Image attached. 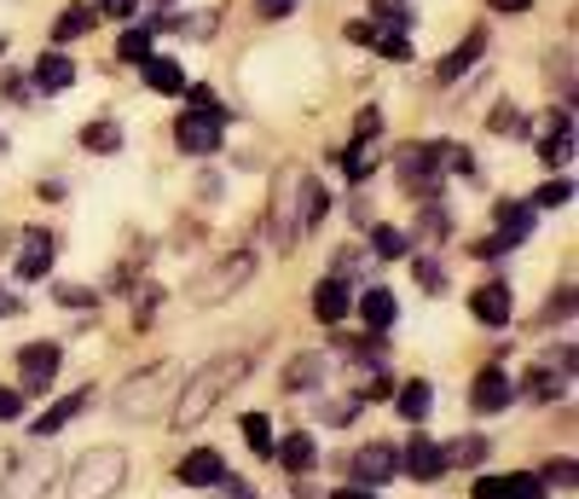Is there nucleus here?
Wrapping results in <instances>:
<instances>
[{
    "label": "nucleus",
    "instance_id": "nucleus-41",
    "mask_svg": "<svg viewBox=\"0 0 579 499\" xmlns=\"http://www.w3.org/2000/svg\"><path fill=\"white\" fill-rule=\"evenodd\" d=\"M53 296H59V308H76V314H88V308H99V296H93L88 285H59Z\"/></svg>",
    "mask_w": 579,
    "mask_h": 499
},
{
    "label": "nucleus",
    "instance_id": "nucleus-30",
    "mask_svg": "<svg viewBox=\"0 0 579 499\" xmlns=\"http://www.w3.org/2000/svg\"><path fill=\"white\" fill-rule=\"evenodd\" d=\"M116 59H128V64H145L151 59V29H123V41H116Z\"/></svg>",
    "mask_w": 579,
    "mask_h": 499
},
{
    "label": "nucleus",
    "instance_id": "nucleus-53",
    "mask_svg": "<svg viewBox=\"0 0 579 499\" xmlns=\"http://www.w3.org/2000/svg\"><path fill=\"white\" fill-rule=\"evenodd\" d=\"M487 7H492V12H527L533 0H487Z\"/></svg>",
    "mask_w": 579,
    "mask_h": 499
},
{
    "label": "nucleus",
    "instance_id": "nucleus-51",
    "mask_svg": "<svg viewBox=\"0 0 579 499\" xmlns=\"http://www.w3.org/2000/svg\"><path fill=\"white\" fill-rule=\"evenodd\" d=\"M475 499H510L504 494V476H481V482H475Z\"/></svg>",
    "mask_w": 579,
    "mask_h": 499
},
{
    "label": "nucleus",
    "instance_id": "nucleus-7",
    "mask_svg": "<svg viewBox=\"0 0 579 499\" xmlns=\"http://www.w3.org/2000/svg\"><path fill=\"white\" fill-rule=\"evenodd\" d=\"M59 366H64L59 343H24V348H18L24 395H47V384H53V378H59Z\"/></svg>",
    "mask_w": 579,
    "mask_h": 499
},
{
    "label": "nucleus",
    "instance_id": "nucleus-37",
    "mask_svg": "<svg viewBox=\"0 0 579 499\" xmlns=\"http://www.w3.org/2000/svg\"><path fill=\"white\" fill-rule=\"evenodd\" d=\"M440 163H447V175H475V152H469V145H447V140H440Z\"/></svg>",
    "mask_w": 579,
    "mask_h": 499
},
{
    "label": "nucleus",
    "instance_id": "nucleus-31",
    "mask_svg": "<svg viewBox=\"0 0 579 499\" xmlns=\"http://www.w3.org/2000/svg\"><path fill=\"white\" fill-rule=\"evenodd\" d=\"M244 442H249L261 459H272V424L261 419V412H244Z\"/></svg>",
    "mask_w": 579,
    "mask_h": 499
},
{
    "label": "nucleus",
    "instance_id": "nucleus-43",
    "mask_svg": "<svg viewBox=\"0 0 579 499\" xmlns=\"http://www.w3.org/2000/svg\"><path fill=\"white\" fill-rule=\"evenodd\" d=\"M343 169H348V180H353V187H360V180L371 175V140H360V145H353V152L343 157Z\"/></svg>",
    "mask_w": 579,
    "mask_h": 499
},
{
    "label": "nucleus",
    "instance_id": "nucleus-20",
    "mask_svg": "<svg viewBox=\"0 0 579 499\" xmlns=\"http://www.w3.org/2000/svg\"><path fill=\"white\" fill-rule=\"evenodd\" d=\"M325 372H331L325 355H301L284 366V389H313V384H325Z\"/></svg>",
    "mask_w": 579,
    "mask_h": 499
},
{
    "label": "nucleus",
    "instance_id": "nucleus-36",
    "mask_svg": "<svg viewBox=\"0 0 579 499\" xmlns=\"http://www.w3.org/2000/svg\"><path fill=\"white\" fill-rule=\"evenodd\" d=\"M215 12H192V18H175V24H168V29H180V36H192V41H209L215 36Z\"/></svg>",
    "mask_w": 579,
    "mask_h": 499
},
{
    "label": "nucleus",
    "instance_id": "nucleus-4",
    "mask_svg": "<svg viewBox=\"0 0 579 499\" xmlns=\"http://www.w3.org/2000/svg\"><path fill=\"white\" fill-rule=\"evenodd\" d=\"M53 476H59L53 453H24L7 476H0V499H41L53 488Z\"/></svg>",
    "mask_w": 579,
    "mask_h": 499
},
{
    "label": "nucleus",
    "instance_id": "nucleus-47",
    "mask_svg": "<svg viewBox=\"0 0 579 499\" xmlns=\"http://www.w3.org/2000/svg\"><path fill=\"white\" fill-rule=\"evenodd\" d=\"M568 314H574V285H562L551 296V314H544V320H568Z\"/></svg>",
    "mask_w": 579,
    "mask_h": 499
},
{
    "label": "nucleus",
    "instance_id": "nucleus-44",
    "mask_svg": "<svg viewBox=\"0 0 579 499\" xmlns=\"http://www.w3.org/2000/svg\"><path fill=\"white\" fill-rule=\"evenodd\" d=\"M447 232H452L447 209H440V204H429V209H423V239H447Z\"/></svg>",
    "mask_w": 579,
    "mask_h": 499
},
{
    "label": "nucleus",
    "instance_id": "nucleus-57",
    "mask_svg": "<svg viewBox=\"0 0 579 499\" xmlns=\"http://www.w3.org/2000/svg\"><path fill=\"white\" fill-rule=\"evenodd\" d=\"M157 7H168V0H157Z\"/></svg>",
    "mask_w": 579,
    "mask_h": 499
},
{
    "label": "nucleus",
    "instance_id": "nucleus-29",
    "mask_svg": "<svg viewBox=\"0 0 579 499\" xmlns=\"http://www.w3.org/2000/svg\"><path fill=\"white\" fill-rule=\"evenodd\" d=\"M487 128H492V135H504V140H522V135H527V116L504 99V105H492V123H487Z\"/></svg>",
    "mask_w": 579,
    "mask_h": 499
},
{
    "label": "nucleus",
    "instance_id": "nucleus-48",
    "mask_svg": "<svg viewBox=\"0 0 579 499\" xmlns=\"http://www.w3.org/2000/svg\"><path fill=\"white\" fill-rule=\"evenodd\" d=\"M544 482H551V488H574V459H556L551 471H544Z\"/></svg>",
    "mask_w": 579,
    "mask_h": 499
},
{
    "label": "nucleus",
    "instance_id": "nucleus-52",
    "mask_svg": "<svg viewBox=\"0 0 579 499\" xmlns=\"http://www.w3.org/2000/svg\"><path fill=\"white\" fill-rule=\"evenodd\" d=\"M371 36H377V24H365V18L348 24V41H353V47H371Z\"/></svg>",
    "mask_w": 579,
    "mask_h": 499
},
{
    "label": "nucleus",
    "instance_id": "nucleus-1",
    "mask_svg": "<svg viewBox=\"0 0 579 499\" xmlns=\"http://www.w3.org/2000/svg\"><path fill=\"white\" fill-rule=\"evenodd\" d=\"M244 372H249V355H215V360H203L197 372L180 384V395H175V412H168V424H175V430H192V424H203V419L215 412L220 395H232L237 384H244Z\"/></svg>",
    "mask_w": 579,
    "mask_h": 499
},
{
    "label": "nucleus",
    "instance_id": "nucleus-56",
    "mask_svg": "<svg viewBox=\"0 0 579 499\" xmlns=\"http://www.w3.org/2000/svg\"><path fill=\"white\" fill-rule=\"evenodd\" d=\"M0 53H7V41H0Z\"/></svg>",
    "mask_w": 579,
    "mask_h": 499
},
{
    "label": "nucleus",
    "instance_id": "nucleus-18",
    "mask_svg": "<svg viewBox=\"0 0 579 499\" xmlns=\"http://www.w3.org/2000/svg\"><path fill=\"white\" fill-rule=\"evenodd\" d=\"M313 314H319L325 325L343 320V314H348V285H343V279H319V291H313Z\"/></svg>",
    "mask_w": 579,
    "mask_h": 499
},
{
    "label": "nucleus",
    "instance_id": "nucleus-50",
    "mask_svg": "<svg viewBox=\"0 0 579 499\" xmlns=\"http://www.w3.org/2000/svg\"><path fill=\"white\" fill-rule=\"evenodd\" d=\"M133 7H140V0H99L93 12H105V18H133Z\"/></svg>",
    "mask_w": 579,
    "mask_h": 499
},
{
    "label": "nucleus",
    "instance_id": "nucleus-45",
    "mask_svg": "<svg viewBox=\"0 0 579 499\" xmlns=\"http://www.w3.org/2000/svg\"><path fill=\"white\" fill-rule=\"evenodd\" d=\"M215 499H255V488H249V482H237V476H220L215 482Z\"/></svg>",
    "mask_w": 579,
    "mask_h": 499
},
{
    "label": "nucleus",
    "instance_id": "nucleus-24",
    "mask_svg": "<svg viewBox=\"0 0 579 499\" xmlns=\"http://www.w3.org/2000/svg\"><path fill=\"white\" fill-rule=\"evenodd\" d=\"M360 314H365L371 331H388V325H395V296H388L383 285H371V291L360 296Z\"/></svg>",
    "mask_w": 579,
    "mask_h": 499
},
{
    "label": "nucleus",
    "instance_id": "nucleus-25",
    "mask_svg": "<svg viewBox=\"0 0 579 499\" xmlns=\"http://www.w3.org/2000/svg\"><path fill=\"white\" fill-rule=\"evenodd\" d=\"M539 157H544V169H568L574 163V128H551L539 145Z\"/></svg>",
    "mask_w": 579,
    "mask_h": 499
},
{
    "label": "nucleus",
    "instance_id": "nucleus-55",
    "mask_svg": "<svg viewBox=\"0 0 579 499\" xmlns=\"http://www.w3.org/2000/svg\"><path fill=\"white\" fill-rule=\"evenodd\" d=\"M7 244H12V232H7V227H0V256H7Z\"/></svg>",
    "mask_w": 579,
    "mask_h": 499
},
{
    "label": "nucleus",
    "instance_id": "nucleus-17",
    "mask_svg": "<svg viewBox=\"0 0 579 499\" xmlns=\"http://www.w3.org/2000/svg\"><path fill=\"white\" fill-rule=\"evenodd\" d=\"M492 215H499V239L504 244H522L527 232H533V204H510V197H504Z\"/></svg>",
    "mask_w": 579,
    "mask_h": 499
},
{
    "label": "nucleus",
    "instance_id": "nucleus-26",
    "mask_svg": "<svg viewBox=\"0 0 579 499\" xmlns=\"http://www.w3.org/2000/svg\"><path fill=\"white\" fill-rule=\"evenodd\" d=\"M360 407H365V395H336V401L313 407V419L319 424H353V419H360Z\"/></svg>",
    "mask_w": 579,
    "mask_h": 499
},
{
    "label": "nucleus",
    "instance_id": "nucleus-14",
    "mask_svg": "<svg viewBox=\"0 0 579 499\" xmlns=\"http://www.w3.org/2000/svg\"><path fill=\"white\" fill-rule=\"evenodd\" d=\"M93 401H99V395H93V389H76V395H64V401H59V407H47V412H41V419H36V424H29V436H41V442H47V436H53V430H64V424H70V419H76V412H88Z\"/></svg>",
    "mask_w": 579,
    "mask_h": 499
},
{
    "label": "nucleus",
    "instance_id": "nucleus-6",
    "mask_svg": "<svg viewBox=\"0 0 579 499\" xmlns=\"http://www.w3.org/2000/svg\"><path fill=\"white\" fill-rule=\"evenodd\" d=\"M220 123H227V116H215V111H185L175 123V145L192 157H209V152H220V135H227Z\"/></svg>",
    "mask_w": 579,
    "mask_h": 499
},
{
    "label": "nucleus",
    "instance_id": "nucleus-32",
    "mask_svg": "<svg viewBox=\"0 0 579 499\" xmlns=\"http://www.w3.org/2000/svg\"><path fill=\"white\" fill-rule=\"evenodd\" d=\"M504 494H510V499H551V494H544V476H533V471L504 476Z\"/></svg>",
    "mask_w": 579,
    "mask_h": 499
},
{
    "label": "nucleus",
    "instance_id": "nucleus-9",
    "mask_svg": "<svg viewBox=\"0 0 579 499\" xmlns=\"http://www.w3.org/2000/svg\"><path fill=\"white\" fill-rule=\"evenodd\" d=\"M400 471V453L388 442H371V447H360V453H353V476L360 482H371V488H383L388 476Z\"/></svg>",
    "mask_w": 579,
    "mask_h": 499
},
{
    "label": "nucleus",
    "instance_id": "nucleus-8",
    "mask_svg": "<svg viewBox=\"0 0 579 499\" xmlns=\"http://www.w3.org/2000/svg\"><path fill=\"white\" fill-rule=\"evenodd\" d=\"M510 401H516L510 372H504V366H481V372H475V384H469V407L475 412H504Z\"/></svg>",
    "mask_w": 579,
    "mask_h": 499
},
{
    "label": "nucleus",
    "instance_id": "nucleus-28",
    "mask_svg": "<svg viewBox=\"0 0 579 499\" xmlns=\"http://www.w3.org/2000/svg\"><path fill=\"white\" fill-rule=\"evenodd\" d=\"M93 29V7H64L53 24V41H81Z\"/></svg>",
    "mask_w": 579,
    "mask_h": 499
},
{
    "label": "nucleus",
    "instance_id": "nucleus-34",
    "mask_svg": "<svg viewBox=\"0 0 579 499\" xmlns=\"http://www.w3.org/2000/svg\"><path fill=\"white\" fill-rule=\"evenodd\" d=\"M371 250H377L383 261H400V256H406V232H395V227H371Z\"/></svg>",
    "mask_w": 579,
    "mask_h": 499
},
{
    "label": "nucleus",
    "instance_id": "nucleus-19",
    "mask_svg": "<svg viewBox=\"0 0 579 499\" xmlns=\"http://www.w3.org/2000/svg\"><path fill=\"white\" fill-rule=\"evenodd\" d=\"M481 53H487V36H481V29H475V36H469L464 47H458V53H447V59H440V81H447V88H452V81H464V71H469V64L481 59Z\"/></svg>",
    "mask_w": 579,
    "mask_h": 499
},
{
    "label": "nucleus",
    "instance_id": "nucleus-3",
    "mask_svg": "<svg viewBox=\"0 0 579 499\" xmlns=\"http://www.w3.org/2000/svg\"><path fill=\"white\" fill-rule=\"evenodd\" d=\"M249 273H255V256H249V250H237V256L215 261V268H203V273L192 279V303H197V308L227 303L232 291H244V285H249Z\"/></svg>",
    "mask_w": 579,
    "mask_h": 499
},
{
    "label": "nucleus",
    "instance_id": "nucleus-23",
    "mask_svg": "<svg viewBox=\"0 0 579 499\" xmlns=\"http://www.w3.org/2000/svg\"><path fill=\"white\" fill-rule=\"evenodd\" d=\"M140 71H145V81H151L157 93H185V71H180L175 59H145Z\"/></svg>",
    "mask_w": 579,
    "mask_h": 499
},
{
    "label": "nucleus",
    "instance_id": "nucleus-13",
    "mask_svg": "<svg viewBox=\"0 0 579 499\" xmlns=\"http://www.w3.org/2000/svg\"><path fill=\"white\" fill-rule=\"evenodd\" d=\"M220 476H227V459H220L215 447H192V453L180 459V482H185V488H215Z\"/></svg>",
    "mask_w": 579,
    "mask_h": 499
},
{
    "label": "nucleus",
    "instance_id": "nucleus-16",
    "mask_svg": "<svg viewBox=\"0 0 579 499\" xmlns=\"http://www.w3.org/2000/svg\"><path fill=\"white\" fill-rule=\"evenodd\" d=\"M29 76H36V88H41V93H64V88L76 81V64L64 59V53H41Z\"/></svg>",
    "mask_w": 579,
    "mask_h": 499
},
{
    "label": "nucleus",
    "instance_id": "nucleus-35",
    "mask_svg": "<svg viewBox=\"0 0 579 499\" xmlns=\"http://www.w3.org/2000/svg\"><path fill=\"white\" fill-rule=\"evenodd\" d=\"M562 389H568V378H556L551 366H544V372H533V378H527V395H533V401H556Z\"/></svg>",
    "mask_w": 579,
    "mask_h": 499
},
{
    "label": "nucleus",
    "instance_id": "nucleus-42",
    "mask_svg": "<svg viewBox=\"0 0 579 499\" xmlns=\"http://www.w3.org/2000/svg\"><path fill=\"white\" fill-rule=\"evenodd\" d=\"M568 197H574V187H568V180H544V187H539V197H533V209H562V204H568Z\"/></svg>",
    "mask_w": 579,
    "mask_h": 499
},
{
    "label": "nucleus",
    "instance_id": "nucleus-22",
    "mask_svg": "<svg viewBox=\"0 0 579 499\" xmlns=\"http://www.w3.org/2000/svg\"><path fill=\"white\" fill-rule=\"evenodd\" d=\"M81 145H88V152H99V157H111V152H123V128H116L111 116H99V123L81 128Z\"/></svg>",
    "mask_w": 579,
    "mask_h": 499
},
{
    "label": "nucleus",
    "instance_id": "nucleus-38",
    "mask_svg": "<svg viewBox=\"0 0 579 499\" xmlns=\"http://www.w3.org/2000/svg\"><path fill=\"white\" fill-rule=\"evenodd\" d=\"M412 279H417L423 291H435V296L447 291V273H440V261H435V256H417V261H412Z\"/></svg>",
    "mask_w": 579,
    "mask_h": 499
},
{
    "label": "nucleus",
    "instance_id": "nucleus-39",
    "mask_svg": "<svg viewBox=\"0 0 579 499\" xmlns=\"http://www.w3.org/2000/svg\"><path fill=\"white\" fill-rule=\"evenodd\" d=\"M371 47H377V53H383V59H395V64H400V59H412V41H406V36H400V29H388V36H383V29H377V36H371Z\"/></svg>",
    "mask_w": 579,
    "mask_h": 499
},
{
    "label": "nucleus",
    "instance_id": "nucleus-46",
    "mask_svg": "<svg viewBox=\"0 0 579 499\" xmlns=\"http://www.w3.org/2000/svg\"><path fill=\"white\" fill-rule=\"evenodd\" d=\"M353 128H360V140H377V135H383V111H377V105L360 111V116H353Z\"/></svg>",
    "mask_w": 579,
    "mask_h": 499
},
{
    "label": "nucleus",
    "instance_id": "nucleus-49",
    "mask_svg": "<svg viewBox=\"0 0 579 499\" xmlns=\"http://www.w3.org/2000/svg\"><path fill=\"white\" fill-rule=\"evenodd\" d=\"M0 419H24V395L18 389H0Z\"/></svg>",
    "mask_w": 579,
    "mask_h": 499
},
{
    "label": "nucleus",
    "instance_id": "nucleus-5",
    "mask_svg": "<svg viewBox=\"0 0 579 499\" xmlns=\"http://www.w3.org/2000/svg\"><path fill=\"white\" fill-rule=\"evenodd\" d=\"M395 169H400V187H406V192H435V175H440V140L400 145V152H395Z\"/></svg>",
    "mask_w": 579,
    "mask_h": 499
},
{
    "label": "nucleus",
    "instance_id": "nucleus-12",
    "mask_svg": "<svg viewBox=\"0 0 579 499\" xmlns=\"http://www.w3.org/2000/svg\"><path fill=\"white\" fill-rule=\"evenodd\" d=\"M400 471L417 476V482H435L440 471H447V459H440V442L412 436V442H406V453H400Z\"/></svg>",
    "mask_w": 579,
    "mask_h": 499
},
{
    "label": "nucleus",
    "instance_id": "nucleus-15",
    "mask_svg": "<svg viewBox=\"0 0 579 499\" xmlns=\"http://www.w3.org/2000/svg\"><path fill=\"white\" fill-rule=\"evenodd\" d=\"M272 459H279L284 464V471H313V464H319V447H313V436H308V430H296V436H284V442H272Z\"/></svg>",
    "mask_w": 579,
    "mask_h": 499
},
{
    "label": "nucleus",
    "instance_id": "nucleus-40",
    "mask_svg": "<svg viewBox=\"0 0 579 499\" xmlns=\"http://www.w3.org/2000/svg\"><path fill=\"white\" fill-rule=\"evenodd\" d=\"M157 303H163V291H157V285L133 291V325H151V320H157Z\"/></svg>",
    "mask_w": 579,
    "mask_h": 499
},
{
    "label": "nucleus",
    "instance_id": "nucleus-27",
    "mask_svg": "<svg viewBox=\"0 0 579 499\" xmlns=\"http://www.w3.org/2000/svg\"><path fill=\"white\" fill-rule=\"evenodd\" d=\"M487 436H458V442H447V447H440V459H447V464H469V471H475V464H481L487 459Z\"/></svg>",
    "mask_w": 579,
    "mask_h": 499
},
{
    "label": "nucleus",
    "instance_id": "nucleus-33",
    "mask_svg": "<svg viewBox=\"0 0 579 499\" xmlns=\"http://www.w3.org/2000/svg\"><path fill=\"white\" fill-rule=\"evenodd\" d=\"M371 18H383L388 29H406L412 24V0H371Z\"/></svg>",
    "mask_w": 579,
    "mask_h": 499
},
{
    "label": "nucleus",
    "instance_id": "nucleus-54",
    "mask_svg": "<svg viewBox=\"0 0 579 499\" xmlns=\"http://www.w3.org/2000/svg\"><path fill=\"white\" fill-rule=\"evenodd\" d=\"M331 499H377V494H365V488H343V494H331Z\"/></svg>",
    "mask_w": 579,
    "mask_h": 499
},
{
    "label": "nucleus",
    "instance_id": "nucleus-2",
    "mask_svg": "<svg viewBox=\"0 0 579 499\" xmlns=\"http://www.w3.org/2000/svg\"><path fill=\"white\" fill-rule=\"evenodd\" d=\"M123 482H128V453L123 447H93V453L76 459L64 499H111V494H123Z\"/></svg>",
    "mask_w": 579,
    "mask_h": 499
},
{
    "label": "nucleus",
    "instance_id": "nucleus-11",
    "mask_svg": "<svg viewBox=\"0 0 579 499\" xmlns=\"http://www.w3.org/2000/svg\"><path fill=\"white\" fill-rule=\"evenodd\" d=\"M53 268V239H47V227H29L18 239V279H47Z\"/></svg>",
    "mask_w": 579,
    "mask_h": 499
},
{
    "label": "nucleus",
    "instance_id": "nucleus-10",
    "mask_svg": "<svg viewBox=\"0 0 579 499\" xmlns=\"http://www.w3.org/2000/svg\"><path fill=\"white\" fill-rule=\"evenodd\" d=\"M510 308H516V296H510L504 279H492V285H481V291L469 296V314L481 325H510Z\"/></svg>",
    "mask_w": 579,
    "mask_h": 499
},
{
    "label": "nucleus",
    "instance_id": "nucleus-21",
    "mask_svg": "<svg viewBox=\"0 0 579 499\" xmlns=\"http://www.w3.org/2000/svg\"><path fill=\"white\" fill-rule=\"evenodd\" d=\"M400 419H412V424H423L429 419V407H435V389L423 384V378H412V384H400Z\"/></svg>",
    "mask_w": 579,
    "mask_h": 499
}]
</instances>
